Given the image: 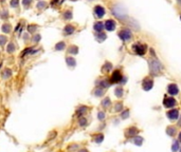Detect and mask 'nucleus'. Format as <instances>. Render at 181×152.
Returning <instances> with one entry per match:
<instances>
[{"instance_id":"nucleus-1","label":"nucleus","mask_w":181,"mask_h":152,"mask_svg":"<svg viewBox=\"0 0 181 152\" xmlns=\"http://www.w3.org/2000/svg\"><path fill=\"white\" fill-rule=\"evenodd\" d=\"M149 65V72L152 75H158L163 71V66L158 59H149L148 61Z\"/></svg>"},{"instance_id":"nucleus-4","label":"nucleus","mask_w":181,"mask_h":152,"mask_svg":"<svg viewBox=\"0 0 181 152\" xmlns=\"http://www.w3.org/2000/svg\"><path fill=\"white\" fill-rule=\"evenodd\" d=\"M123 77H124V76L122 75V73H121L120 70H115V71L112 72L109 80H110L111 85H113V83H121Z\"/></svg>"},{"instance_id":"nucleus-50","label":"nucleus","mask_w":181,"mask_h":152,"mask_svg":"<svg viewBox=\"0 0 181 152\" xmlns=\"http://www.w3.org/2000/svg\"><path fill=\"white\" fill-rule=\"evenodd\" d=\"M177 125H178V126H179V127H181V119H179V121H178Z\"/></svg>"},{"instance_id":"nucleus-39","label":"nucleus","mask_w":181,"mask_h":152,"mask_svg":"<svg viewBox=\"0 0 181 152\" xmlns=\"http://www.w3.org/2000/svg\"><path fill=\"white\" fill-rule=\"evenodd\" d=\"M48 5H49V3L48 2H46V1H38V3H37V5H36V7L38 9V10H46L47 7H48Z\"/></svg>"},{"instance_id":"nucleus-16","label":"nucleus","mask_w":181,"mask_h":152,"mask_svg":"<svg viewBox=\"0 0 181 152\" xmlns=\"http://www.w3.org/2000/svg\"><path fill=\"white\" fill-rule=\"evenodd\" d=\"M167 93L170 95H177L179 93V88L176 83H171L167 87Z\"/></svg>"},{"instance_id":"nucleus-33","label":"nucleus","mask_w":181,"mask_h":152,"mask_svg":"<svg viewBox=\"0 0 181 152\" xmlns=\"http://www.w3.org/2000/svg\"><path fill=\"white\" fill-rule=\"evenodd\" d=\"M1 76H2V78L3 79H9L11 78V76H12V70L7 68V69H4L1 73Z\"/></svg>"},{"instance_id":"nucleus-52","label":"nucleus","mask_w":181,"mask_h":152,"mask_svg":"<svg viewBox=\"0 0 181 152\" xmlns=\"http://www.w3.org/2000/svg\"><path fill=\"white\" fill-rule=\"evenodd\" d=\"M179 152H181V147H180V149H179Z\"/></svg>"},{"instance_id":"nucleus-36","label":"nucleus","mask_w":181,"mask_h":152,"mask_svg":"<svg viewBox=\"0 0 181 152\" xmlns=\"http://www.w3.org/2000/svg\"><path fill=\"white\" fill-rule=\"evenodd\" d=\"M72 10H66L63 13V18L65 20H71L72 19Z\"/></svg>"},{"instance_id":"nucleus-10","label":"nucleus","mask_w":181,"mask_h":152,"mask_svg":"<svg viewBox=\"0 0 181 152\" xmlns=\"http://www.w3.org/2000/svg\"><path fill=\"white\" fill-rule=\"evenodd\" d=\"M154 86V80L150 77H146L144 78L142 81V88L144 91H149L152 90V88Z\"/></svg>"},{"instance_id":"nucleus-29","label":"nucleus","mask_w":181,"mask_h":152,"mask_svg":"<svg viewBox=\"0 0 181 152\" xmlns=\"http://www.w3.org/2000/svg\"><path fill=\"white\" fill-rule=\"evenodd\" d=\"M130 142H132L137 146H142L143 142H144V138L142 136H140V135H137V136H135V137H132L130 139Z\"/></svg>"},{"instance_id":"nucleus-6","label":"nucleus","mask_w":181,"mask_h":152,"mask_svg":"<svg viewBox=\"0 0 181 152\" xmlns=\"http://www.w3.org/2000/svg\"><path fill=\"white\" fill-rule=\"evenodd\" d=\"M132 50L133 52L138 54V55H144L147 51V45H143V43H135L132 45Z\"/></svg>"},{"instance_id":"nucleus-21","label":"nucleus","mask_w":181,"mask_h":152,"mask_svg":"<svg viewBox=\"0 0 181 152\" xmlns=\"http://www.w3.org/2000/svg\"><path fill=\"white\" fill-rule=\"evenodd\" d=\"M94 15L97 16V18H102L105 15V9L101 5L94 7Z\"/></svg>"},{"instance_id":"nucleus-18","label":"nucleus","mask_w":181,"mask_h":152,"mask_svg":"<svg viewBox=\"0 0 181 152\" xmlns=\"http://www.w3.org/2000/svg\"><path fill=\"white\" fill-rule=\"evenodd\" d=\"M66 65L68 66V68L73 69V68L76 67V60H75V58H74L73 56L67 55L66 56Z\"/></svg>"},{"instance_id":"nucleus-42","label":"nucleus","mask_w":181,"mask_h":152,"mask_svg":"<svg viewBox=\"0 0 181 152\" xmlns=\"http://www.w3.org/2000/svg\"><path fill=\"white\" fill-rule=\"evenodd\" d=\"M9 42V39L5 35H0V47H4Z\"/></svg>"},{"instance_id":"nucleus-15","label":"nucleus","mask_w":181,"mask_h":152,"mask_svg":"<svg viewBox=\"0 0 181 152\" xmlns=\"http://www.w3.org/2000/svg\"><path fill=\"white\" fill-rule=\"evenodd\" d=\"M111 105H112L111 99H110L108 96L104 97L101 101V107L103 108V110H108V109H110V108H111Z\"/></svg>"},{"instance_id":"nucleus-32","label":"nucleus","mask_w":181,"mask_h":152,"mask_svg":"<svg viewBox=\"0 0 181 152\" xmlns=\"http://www.w3.org/2000/svg\"><path fill=\"white\" fill-rule=\"evenodd\" d=\"M112 63L111 62H109V61H106L104 63V66L102 67V72L103 73H108V72H110L112 70Z\"/></svg>"},{"instance_id":"nucleus-40","label":"nucleus","mask_w":181,"mask_h":152,"mask_svg":"<svg viewBox=\"0 0 181 152\" xmlns=\"http://www.w3.org/2000/svg\"><path fill=\"white\" fill-rule=\"evenodd\" d=\"M179 149H180V143H179L178 139H175L174 142H173V145H172V151L177 152L179 151Z\"/></svg>"},{"instance_id":"nucleus-44","label":"nucleus","mask_w":181,"mask_h":152,"mask_svg":"<svg viewBox=\"0 0 181 152\" xmlns=\"http://www.w3.org/2000/svg\"><path fill=\"white\" fill-rule=\"evenodd\" d=\"M32 2H33V0H22V5L25 9H28V7H30Z\"/></svg>"},{"instance_id":"nucleus-34","label":"nucleus","mask_w":181,"mask_h":152,"mask_svg":"<svg viewBox=\"0 0 181 152\" xmlns=\"http://www.w3.org/2000/svg\"><path fill=\"white\" fill-rule=\"evenodd\" d=\"M115 95L118 98H122L123 95H124V89L122 87H117L115 89Z\"/></svg>"},{"instance_id":"nucleus-7","label":"nucleus","mask_w":181,"mask_h":152,"mask_svg":"<svg viewBox=\"0 0 181 152\" xmlns=\"http://www.w3.org/2000/svg\"><path fill=\"white\" fill-rule=\"evenodd\" d=\"M179 115H180V112H179V109H177V108H173L172 110L166 112L167 118L171 121H177L179 119Z\"/></svg>"},{"instance_id":"nucleus-23","label":"nucleus","mask_w":181,"mask_h":152,"mask_svg":"<svg viewBox=\"0 0 181 152\" xmlns=\"http://www.w3.org/2000/svg\"><path fill=\"white\" fill-rule=\"evenodd\" d=\"M67 53L69 54L70 56L72 55H76L78 53V47L75 45H70L67 47Z\"/></svg>"},{"instance_id":"nucleus-41","label":"nucleus","mask_w":181,"mask_h":152,"mask_svg":"<svg viewBox=\"0 0 181 152\" xmlns=\"http://www.w3.org/2000/svg\"><path fill=\"white\" fill-rule=\"evenodd\" d=\"M129 115H130V112L128 109H124L120 113V117H121V119H127V118H129Z\"/></svg>"},{"instance_id":"nucleus-20","label":"nucleus","mask_w":181,"mask_h":152,"mask_svg":"<svg viewBox=\"0 0 181 152\" xmlns=\"http://www.w3.org/2000/svg\"><path fill=\"white\" fill-rule=\"evenodd\" d=\"M103 141H104V134L102 132L92 134V142L93 143H95V144H102Z\"/></svg>"},{"instance_id":"nucleus-47","label":"nucleus","mask_w":181,"mask_h":152,"mask_svg":"<svg viewBox=\"0 0 181 152\" xmlns=\"http://www.w3.org/2000/svg\"><path fill=\"white\" fill-rule=\"evenodd\" d=\"M77 152H90V151H89L87 148H85V147H80V150H78Z\"/></svg>"},{"instance_id":"nucleus-28","label":"nucleus","mask_w":181,"mask_h":152,"mask_svg":"<svg viewBox=\"0 0 181 152\" xmlns=\"http://www.w3.org/2000/svg\"><path fill=\"white\" fill-rule=\"evenodd\" d=\"M39 27L37 25V24H29L28 28H27V30H28V33L31 35H34L37 33V31H38Z\"/></svg>"},{"instance_id":"nucleus-9","label":"nucleus","mask_w":181,"mask_h":152,"mask_svg":"<svg viewBox=\"0 0 181 152\" xmlns=\"http://www.w3.org/2000/svg\"><path fill=\"white\" fill-rule=\"evenodd\" d=\"M119 37L121 38V40H123V41H128L132 37L131 32L129 31L128 29H123L119 32Z\"/></svg>"},{"instance_id":"nucleus-35","label":"nucleus","mask_w":181,"mask_h":152,"mask_svg":"<svg viewBox=\"0 0 181 152\" xmlns=\"http://www.w3.org/2000/svg\"><path fill=\"white\" fill-rule=\"evenodd\" d=\"M97 118H98L100 121H105V119H106V112H105V110L98 111V113H97Z\"/></svg>"},{"instance_id":"nucleus-3","label":"nucleus","mask_w":181,"mask_h":152,"mask_svg":"<svg viewBox=\"0 0 181 152\" xmlns=\"http://www.w3.org/2000/svg\"><path fill=\"white\" fill-rule=\"evenodd\" d=\"M90 110V107H88L87 105H78L75 109V113L74 115L76 116V118L83 117V116H86L87 113Z\"/></svg>"},{"instance_id":"nucleus-19","label":"nucleus","mask_w":181,"mask_h":152,"mask_svg":"<svg viewBox=\"0 0 181 152\" xmlns=\"http://www.w3.org/2000/svg\"><path fill=\"white\" fill-rule=\"evenodd\" d=\"M80 144H77V143H71L69 145L66 147V151L67 152H77L80 150Z\"/></svg>"},{"instance_id":"nucleus-12","label":"nucleus","mask_w":181,"mask_h":152,"mask_svg":"<svg viewBox=\"0 0 181 152\" xmlns=\"http://www.w3.org/2000/svg\"><path fill=\"white\" fill-rule=\"evenodd\" d=\"M97 87H100V88H103V89H107L109 87L111 86V83H110V80L108 79V78H103V79H99L97 81Z\"/></svg>"},{"instance_id":"nucleus-26","label":"nucleus","mask_w":181,"mask_h":152,"mask_svg":"<svg viewBox=\"0 0 181 152\" xmlns=\"http://www.w3.org/2000/svg\"><path fill=\"white\" fill-rule=\"evenodd\" d=\"M92 94L95 97H103L105 95V89L100 88V87H95V89L92 91Z\"/></svg>"},{"instance_id":"nucleus-14","label":"nucleus","mask_w":181,"mask_h":152,"mask_svg":"<svg viewBox=\"0 0 181 152\" xmlns=\"http://www.w3.org/2000/svg\"><path fill=\"white\" fill-rule=\"evenodd\" d=\"M76 124L80 128H87L88 125H89V119L87 116H83V117L77 118Z\"/></svg>"},{"instance_id":"nucleus-48","label":"nucleus","mask_w":181,"mask_h":152,"mask_svg":"<svg viewBox=\"0 0 181 152\" xmlns=\"http://www.w3.org/2000/svg\"><path fill=\"white\" fill-rule=\"evenodd\" d=\"M105 126H106V123H105V121H102L101 126H100V128H99L98 130H99V131H101V130H103V129L105 128Z\"/></svg>"},{"instance_id":"nucleus-45","label":"nucleus","mask_w":181,"mask_h":152,"mask_svg":"<svg viewBox=\"0 0 181 152\" xmlns=\"http://www.w3.org/2000/svg\"><path fill=\"white\" fill-rule=\"evenodd\" d=\"M11 7H18V0H11Z\"/></svg>"},{"instance_id":"nucleus-49","label":"nucleus","mask_w":181,"mask_h":152,"mask_svg":"<svg viewBox=\"0 0 181 152\" xmlns=\"http://www.w3.org/2000/svg\"><path fill=\"white\" fill-rule=\"evenodd\" d=\"M178 141H179V143L181 144V131L179 132V135H178Z\"/></svg>"},{"instance_id":"nucleus-24","label":"nucleus","mask_w":181,"mask_h":152,"mask_svg":"<svg viewBox=\"0 0 181 152\" xmlns=\"http://www.w3.org/2000/svg\"><path fill=\"white\" fill-rule=\"evenodd\" d=\"M1 30H2L4 34H11L12 31H13V27H12V24L10 22H4L2 24V27H1Z\"/></svg>"},{"instance_id":"nucleus-13","label":"nucleus","mask_w":181,"mask_h":152,"mask_svg":"<svg viewBox=\"0 0 181 152\" xmlns=\"http://www.w3.org/2000/svg\"><path fill=\"white\" fill-rule=\"evenodd\" d=\"M74 32H75V27L73 24H66L63 30V33L65 36H71V35L74 34Z\"/></svg>"},{"instance_id":"nucleus-25","label":"nucleus","mask_w":181,"mask_h":152,"mask_svg":"<svg viewBox=\"0 0 181 152\" xmlns=\"http://www.w3.org/2000/svg\"><path fill=\"white\" fill-rule=\"evenodd\" d=\"M16 45H15L14 41H9L7 45V54H13V53L16 52Z\"/></svg>"},{"instance_id":"nucleus-46","label":"nucleus","mask_w":181,"mask_h":152,"mask_svg":"<svg viewBox=\"0 0 181 152\" xmlns=\"http://www.w3.org/2000/svg\"><path fill=\"white\" fill-rule=\"evenodd\" d=\"M64 0H52V2H51V4L52 5H55V4H60L62 2H63Z\"/></svg>"},{"instance_id":"nucleus-53","label":"nucleus","mask_w":181,"mask_h":152,"mask_svg":"<svg viewBox=\"0 0 181 152\" xmlns=\"http://www.w3.org/2000/svg\"><path fill=\"white\" fill-rule=\"evenodd\" d=\"M38 1H40V0H38Z\"/></svg>"},{"instance_id":"nucleus-27","label":"nucleus","mask_w":181,"mask_h":152,"mask_svg":"<svg viewBox=\"0 0 181 152\" xmlns=\"http://www.w3.org/2000/svg\"><path fill=\"white\" fill-rule=\"evenodd\" d=\"M66 49H67V45L65 41L56 42V45H54V50H55V51H58V52H62V51L66 50Z\"/></svg>"},{"instance_id":"nucleus-51","label":"nucleus","mask_w":181,"mask_h":152,"mask_svg":"<svg viewBox=\"0 0 181 152\" xmlns=\"http://www.w3.org/2000/svg\"><path fill=\"white\" fill-rule=\"evenodd\" d=\"M178 2H179V3H181V0H178Z\"/></svg>"},{"instance_id":"nucleus-8","label":"nucleus","mask_w":181,"mask_h":152,"mask_svg":"<svg viewBox=\"0 0 181 152\" xmlns=\"http://www.w3.org/2000/svg\"><path fill=\"white\" fill-rule=\"evenodd\" d=\"M163 106L167 109H173L174 107L177 106V100L172 96L165 97L163 99Z\"/></svg>"},{"instance_id":"nucleus-2","label":"nucleus","mask_w":181,"mask_h":152,"mask_svg":"<svg viewBox=\"0 0 181 152\" xmlns=\"http://www.w3.org/2000/svg\"><path fill=\"white\" fill-rule=\"evenodd\" d=\"M112 14L115 15V17H118L119 19H126L127 10L123 7L122 4H115V7H112Z\"/></svg>"},{"instance_id":"nucleus-5","label":"nucleus","mask_w":181,"mask_h":152,"mask_svg":"<svg viewBox=\"0 0 181 152\" xmlns=\"http://www.w3.org/2000/svg\"><path fill=\"white\" fill-rule=\"evenodd\" d=\"M139 132L140 130L137 128L136 126H130V127H128L124 131V135H125L126 138H130L131 139L132 137H135V136H137V135L139 134Z\"/></svg>"},{"instance_id":"nucleus-38","label":"nucleus","mask_w":181,"mask_h":152,"mask_svg":"<svg viewBox=\"0 0 181 152\" xmlns=\"http://www.w3.org/2000/svg\"><path fill=\"white\" fill-rule=\"evenodd\" d=\"M106 38H107V35L105 34V33H103V32H101V33H97V34H95V39H97L99 42H103Z\"/></svg>"},{"instance_id":"nucleus-30","label":"nucleus","mask_w":181,"mask_h":152,"mask_svg":"<svg viewBox=\"0 0 181 152\" xmlns=\"http://www.w3.org/2000/svg\"><path fill=\"white\" fill-rule=\"evenodd\" d=\"M176 133H177V129H176L175 126H168L166 128V134L168 135V136L174 137L175 135H176Z\"/></svg>"},{"instance_id":"nucleus-11","label":"nucleus","mask_w":181,"mask_h":152,"mask_svg":"<svg viewBox=\"0 0 181 152\" xmlns=\"http://www.w3.org/2000/svg\"><path fill=\"white\" fill-rule=\"evenodd\" d=\"M38 51H39V49H36L35 47H28V48H25V50L22 51L20 56L21 57H25V56L27 55H34V54H36Z\"/></svg>"},{"instance_id":"nucleus-37","label":"nucleus","mask_w":181,"mask_h":152,"mask_svg":"<svg viewBox=\"0 0 181 152\" xmlns=\"http://www.w3.org/2000/svg\"><path fill=\"white\" fill-rule=\"evenodd\" d=\"M40 39H42V35L39 34V33H36V34L32 35V38H31V41L35 45H37L40 42Z\"/></svg>"},{"instance_id":"nucleus-31","label":"nucleus","mask_w":181,"mask_h":152,"mask_svg":"<svg viewBox=\"0 0 181 152\" xmlns=\"http://www.w3.org/2000/svg\"><path fill=\"white\" fill-rule=\"evenodd\" d=\"M93 29L94 31L97 32V33H101L103 30H104V23L103 22H101V21H98V22H95V23L93 24Z\"/></svg>"},{"instance_id":"nucleus-17","label":"nucleus","mask_w":181,"mask_h":152,"mask_svg":"<svg viewBox=\"0 0 181 152\" xmlns=\"http://www.w3.org/2000/svg\"><path fill=\"white\" fill-rule=\"evenodd\" d=\"M115 25H117V22L115 20H112V19H108V20L105 21L104 23V28L107 30V31H113L115 29Z\"/></svg>"},{"instance_id":"nucleus-22","label":"nucleus","mask_w":181,"mask_h":152,"mask_svg":"<svg viewBox=\"0 0 181 152\" xmlns=\"http://www.w3.org/2000/svg\"><path fill=\"white\" fill-rule=\"evenodd\" d=\"M123 110H124V105H123L122 101H117V103H115L113 107H112V112H115V113H121Z\"/></svg>"},{"instance_id":"nucleus-43","label":"nucleus","mask_w":181,"mask_h":152,"mask_svg":"<svg viewBox=\"0 0 181 152\" xmlns=\"http://www.w3.org/2000/svg\"><path fill=\"white\" fill-rule=\"evenodd\" d=\"M9 16H10V13H9L7 10H3L2 12H0V18H1V19L5 20V19L9 18Z\"/></svg>"}]
</instances>
